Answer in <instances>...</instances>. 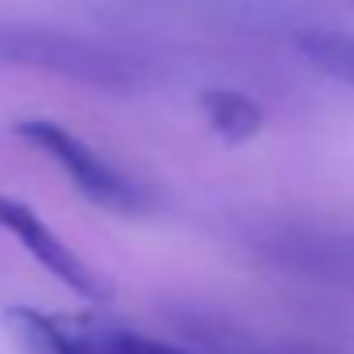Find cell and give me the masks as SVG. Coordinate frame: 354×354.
<instances>
[{
	"label": "cell",
	"instance_id": "1",
	"mask_svg": "<svg viewBox=\"0 0 354 354\" xmlns=\"http://www.w3.org/2000/svg\"><path fill=\"white\" fill-rule=\"evenodd\" d=\"M0 69L50 73L88 88H107V92H126L138 84V69L122 54L77 35L42 31V27H0Z\"/></svg>",
	"mask_w": 354,
	"mask_h": 354
},
{
	"label": "cell",
	"instance_id": "2",
	"mask_svg": "<svg viewBox=\"0 0 354 354\" xmlns=\"http://www.w3.org/2000/svg\"><path fill=\"white\" fill-rule=\"evenodd\" d=\"M16 133L39 153H46L92 206L115 209V214H145V209L156 206L153 191L145 183L126 176L115 160H107L100 149H92L69 126L54 122V118H24L16 126Z\"/></svg>",
	"mask_w": 354,
	"mask_h": 354
},
{
	"label": "cell",
	"instance_id": "3",
	"mask_svg": "<svg viewBox=\"0 0 354 354\" xmlns=\"http://www.w3.org/2000/svg\"><path fill=\"white\" fill-rule=\"evenodd\" d=\"M0 229L8 232L12 240H19L24 252L31 255L50 278H57L65 290L77 293V297H88V301L107 297V282H103V278L95 274L27 202L12 198V194H0Z\"/></svg>",
	"mask_w": 354,
	"mask_h": 354
},
{
	"label": "cell",
	"instance_id": "4",
	"mask_svg": "<svg viewBox=\"0 0 354 354\" xmlns=\"http://www.w3.org/2000/svg\"><path fill=\"white\" fill-rule=\"evenodd\" d=\"M202 115H206L209 130L225 141H248L263 130V107L244 92L232 88H209L202 92Z\"/></svg>",
	"mask_w": 354,
	"mask_h": 354
},
{
	"label": "cell",
	"instance_id": "5",
	"mask_svg": "<svg viewBox=\"0 0 354 354\" xmlns=\"http://www.w3.org/2000/svg\"><path fill=\"white\" fill-rule=\"evenodd\" d=\"M297 50L316 73L354 88V35H346V31H305V35H297Z\"/></svg>",
	"mask_w": 354,
	"mask_h": 354
},
{
	"label": "cell",
	"instance_id": "6",
	"mask_svg": "<svg viewBox=\"0 0 354 354\" xmlns=\"http://www.w3.org/2000/svg\"><path fill=\"white\" fill-rule=\"evenodd\" d=\"M84 343V354H187L176 351V346H164L156 339L133 335V331H103L95 339H80Z\"/></svg>",
	"mask_w": 354,
	"mask_h": 354
}]
</instances>
